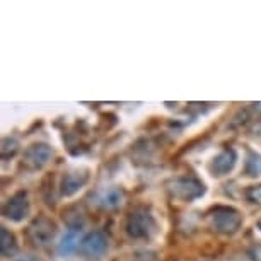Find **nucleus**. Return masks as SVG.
Segmentation results:
<instances>
[{"mask_svg":"<svg viewBox=\"0 0 261 261\" xmlns=\"http://www.w3.org/2000/svg\"><path fill=\"white\" fill-rule=\"evenodd\" d=\"M77 236L75 234H68L67 238H63V243L60 244V251L62 253H70V251L77 246Z\"/></svg>","mask_w":261,"mask_h":261,"instance_id":"f03ea898","label":"nucleus"},{"mask_svg":"<svg viewBox=\"0 0 261 261\" xmlns=\"http://www.w3.org/2000/svg\"><path fill=\"white\" fill-rule=\"evenodd\" d=\"M105 248H106V243H105V239H102L101 234L91 236V238L84 243V249H86L89 254H99L105 251Z\"/></svg>","mask_w":261,"mask_h":261,"instance_id":"f257e3e1","label":"nucleus"}]
</instances>
